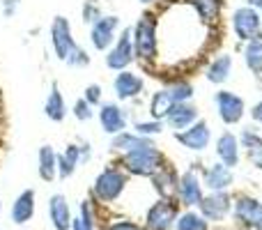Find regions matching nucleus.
<instances>
[{
	"label": "nucleus",
	"mask_w": 262,
	"mask_h": 230,
	"mask_svg": "<svg viewBox=\"0 0 262 230\" xmlns=\"http://www.w3.org/2000/svg\"><path fill=\"white\" fill-rule=\"evenodd\" d=\"M134 39V53L140 60H154L157 58V18L154 14H143L138 23L131 30Z\"/></svg>",
	"instance_id": "obj_1"
},
{
	"label": "nucleus",
	"mask_w": 262,
	"mask_h": 230,
	"mask_svg": "<svg viewBox=\"0 0 262 230\" xmlns=\"http://www.w3.org/2000/svg\"><path fill=\"white\" fill-rule=\"evenodd\" d=\"M122 166L134 175H154L163 168V154L157 150V145H147V148L134 150L122 157Z\"/></svg>",
	"instance_id": "obj_2"
},
{
	"label": "nucleus",
	"mask_w": 262,
	"mask_h": 230,
	"mask_svg": "<svg viewBox=\"0 0 262 230\" xmlns=\"http://www.w3.org/2000/svg\"><path fill=\"white\" fill-rule=\"evenodd\" d=\"M124 186H127V175L122 171H118V168H106L95 180L92 191H95V196L101 203H113L115 198H120Z\"/></svg>",
	"instance_id": "obj_3"
},
{
	"label": "nucleus",
	"mask_w": 262,
	"mask_h": 230,
	"mask_svg": "<svg viewBox=\"0 0 262 230\" xmlns=\"http://www.w3.org/2000/svg\"><path fill=\"white\" fill-rule=\"evenodd\" d=\"M51 41H53L55 55H58L60 60H64V62H67L74 51L78 49L72 37V26H69V21L64 16H55L53 23H51Z\"/></svg>",
	"instance_id": "obj_4"
},
{
	"label": "nucleus",
	"mask_w": 262,
	"mask_h": 230,
	"mask_svg": "<svg viewBox=\"0 0 262 230\" xmlns=\"http://www.w3.org/2000/svg\"><path fill=\"white\" fill-rule=\"evenodd\" d=\"M260 28H262V18H260L258 9H253V7L235 9V14H232V30H235L237 39L251 41L253 37L260 35Z\"/></svg>",
	"instance_id": "obj_5"
},
{
	"label": "nucleus",
	"mask_w": 262,
	"mask_h": 230,
	"mask_svg": "<svg viewBox=\"0 0 262 230\" xmlns=\"http://www.w3.org/2000/svg\"><path fill=\"white\" fill-rule=\"evenodd\" d=\"M177 221V205L168 198H161L147 210L145 228L147 230H170Z\"/></svg>",
	"instance_id": "obj_6"
},
{
	"label": "nucleus",
	"mask_w": 262,
	"mask_h": 230,
	"mask_svg": "<svg viewBox=\"0 0 262 230\" xmlns=\"http://www.w3.org/2000/svg\"><path fill=\"white\" fill-rule=\"evenodd\" d=\"M134 39H131V30H124L118 37V44L108 51L106 55V65L115 72H124V67H129L131 60H134Z\"/></svg>",
	"instance_id": "obj_7"
},
{
	"label": "nucleus",
	"mask_w": 262,
	"mask_h": 230,
	"mask_svg": "<svg viewBox=\"0 0 262 230\" xmlns=\"http://www.w3.org/2000/svg\"><path fill=\"white\" fill-rule=\"evenodd\" d=\"M216 109L226 124H237L242 120V115H244V99L237 97L235 92L221 90L216 92Z\"/></svg>",
	"instance_id": "obj_8"
},
{
	"label": "nucleus",
	"mask_w": 262,
	"mask_h": 230,
	"mask_svg": "<svg viewBox=\"0 0 262 230\" xmlns=\"http://www.w3.org/2000/svg\"><path fill=\"white\" fill-rule=\"evenodd\" d=\"M120 18L118 16H101L99 21L92 23L90 39L97 51H106L115 39V28H118Z\"/></svg>",
	"instance_id": "obj_9"
},
{
	"label": "nucleus",
	"mask_w": 262,
	"mask_h": 230,
	"mask_svg": "<svg viewBox=\"0 0 262 230\" xmlns=\"http://www.w3.org/2000/svg\"><path fill=\"white\" fill-rule=\"evenodd\" d=\"M177 196L184 205L193 207V205L203 203V182L193 171H186L177 182Z\"/></svg>",
	"instance_id": "obj_10"
},
{
	"label": "nucleus",
	"mask_w": 262,
	"mask_h": 230,
	"mask_svg": "<svg viewBox=\"0 0 262 230\" xmlns=\"http://www.w3.org/2000/svg\"><path fill=\"white\" fill-rule=\"evenodd\" d=\"M175 138L180 140L184 148L200 152V150H205L209 145V127H207V122L205 120H198V122H193L189 129L177 131Z\"/></svg>",
	"instance_id": "obj_11"
},
{
	"label": "nucleus",
	"mask_w": 262,
	"mask_h": 230,
	"mask_svg": "<svg viewBox=\"0 0 262 230\" xmlns=\"http://www.w3.org/2000/svg\"><path fill=\"white\" fill-rule=\"evenodd\" d=\"M230 198L226 196V191H212L209 196H203V203H200V212L205 219L209 221H221L228 212H230Z\"/></svg>",
	"instance_id": "obj_12"
},
{
	"label": "nucleus",
	"mask_w": 262,
	"mask_h": 230,
	"mask_svg": "<svg viewBox=\"0 0 262 230\" xmlns=\"http://www.w3.org/2000/svg\"><path fill=\"white\" fill-rule=\"evenodd\" d=\"M235 217L246 226L262 230V203L249 196H242L235 203Z\"/></svg>",
	"instance_id": "obj_13"
},
{
	"label": "nucleus",
	"mask_w": 262,
	"mask_h": 230,
	"mask_svg": "<svg viewBox=\"0 0 262 230\" xmlns=\"http://www.w3.org/2000/svg\"><path fill=\"white\" fill-rule=\"evenodd\" d=\"M99 122L106 134L118 136V134H122L124 127H127V115H124V111L120 109L118 104H104L99 109Z\"/></svg>",
	"instance_id": "obj_14"
},
{
	"label": "nucleus",
	"mask_w": 262,
	"mask_h": 230,
	"mask_svg": "<svg viewBox=\"0 0 262 230\" xmlns=\"http://www.w3.org/2000/svg\"><path fill=\"white\" fill-rule=\"evenodd\" d=\"M216 154L223 166L235 168L239 163V138L235 134H230V131L221 134L216 140Z\"/></svg>",
	"instance_id": "obj_15"
},
{
	"label": "nucleus",
	"mask_w": 262,
	"mask_h": 230,
	"mask_svg": "<svg viewBox=\"0 0 262 230\" xmlns=\"http://www.w3.org/2000/svg\"><path fill=\"white\" fill-rule=\"evenodd\" d=\"M49 217L55 230H72V212H69L67 198L62 194L51 196L49 200Z\"/></svg>",
	"instance_id": "obj_16"
},
{
	"label": "nucleus",
	"mask_w": 262,
	"mask_h": 230,
	"mask_svg": "<svg viewBox=\"0 0 262 230\" xmlns=\"http://www.w3.org/2000/svg\"><path fill=\"white\" fill-rule=\"evenodd\" d=\"M32 217H35V191L26 189L18 194V198L14 200V205H12V221L16 223V226H23V223H28Z\"/></svg>",
	"instance_id": "obj_17"
},
{
	"label": "nucleus",
	"mask_w": 262,
	"mask_h": 230,
	"mask_svg": "<svg viewBox=\"0 0 262 230\" xmlns=\"http://www.w3.org/2000/svg\"><path fill=\"white\" fill-rule=\"evenodd\" d=\"M113 88H115V95H118L120 99H131V97L143 92V78H140L138 74L124 69V72H120L118 76H115Z\"/></svg>",
	"instance_id": "obj_18"
},
{
	"label": "nucleus",
	"mask_w": 262,
	"mask_h": 230,
	"mask_svg": "<svg viewBox=\"0 0 262 230\" xmlns=\"http://www.w3.org/2000/svg\"><path fill=\"white\" fill-rule=\"evenodd\" d=\"M230 184H232V168L223 166V163H214L205 173V186H209L212 191H226Z\"/></svg>",
	"instance_id": "obj_19"
},
{
	"label": "nucleus",
	"mask_w": 262,
	"mask_h": 230,
	"mask_svg": "<svg viewBox=\"0 0 262 230\" xmlns=\"http://www.w3.org/2000/svg\"><path fill=\"white\" fill-rule=\"evenodd\" d=\"M195 120H198V111H195L193 106H189V104H175L170 109V113L166 115V122L177 131L191 127Z\"/></svg>",
	"instance_id": "obj_20"
},
{
	"label": "nucleus",
	"mask_w": 262,
	"mask_h": 230,
	"mask_svg": "<svg viewBox=\"0 0 262 230\" xmlns=\"http://www.w3.org/2000/svg\"><path fill=\"white\" fill-rule=\"evenodd\" d=\"M44 113L49 120H53V122H62L64 120V115H67V104H64V97H62V92H60V88L55 86H51V92H49V99H46V104H44Z\"/></svg>",
	"instance_id": "obj_21"
},
{
	"label": "nucleus",
	"mask_w": 262,
	"mask_h": 230,
	"mask_svg": "<svg viewBox=\"0 0 262 230\" xmlns=\"http://www.w3.org/2000/svg\"><path fill=\"white\" fill-rule=\"evenodd\" d=\"M78 161H81V148H78V145H67V150L58 157V175L62 177V180L72 177Z\"/></svg>",
	"instance_id": "obj_22"
},
{
	"label": "nucleus",
	"mask_w": 262,
	"mask_h": 230,
	"mask_svg": "<svg viewBox=\"0 0 262 230\" xmlns=\"http://www.w3.org/2000/svg\"><path fill=\"white\" fill-rule=\"evenodd\" d=\"M55 175H58V157L51 145H44L39 148V177L46 182H53Z\"/></svg>",
	"instance_id": "obj_23"
},
{
	"label": "nucleus",
	"mask_w": 262,
	"mask_h": 230,
	"mask_svg": "<svg viewBox=\"0 0 262 230\" xmlns=\"http://www.w3.org/2000/svg\"><path fill=\"white\" fill-rule=\"evenodd\" d=\"M113 145L115 150H120V152H134V150H140V148H147V145H154L149 138H145V136H138V134H127V131H122V134H118L113 138Z\"/></svg>",
	"instance_id": "obj_24"
},
{
	"label": "nucleus",
	"mask_w": 262,
	"mask_h": 230,
	"mask_svg": "<svg viewBox=\"0 0 262 230\" xmlns=\"http://www.w3.org/2000/svg\"><path fill=\"white\" fill-rule=\"evenodd\" d=\"M230 69H232V58L230 55H216V58L212 60V65H209L207 69V81L212 83H226L228 76H230Z\"/></svg>",
	"instance_id": "obj_25"
},
{
	"label": "nucleus",
	"mask_w": 262,
	"mask_h": 230,
	"mask_svg": "<svg viewBox=\"0 0 262 230\" xmlns=\"http://www.w3.org/2000/svg\"><path fill=\"white\" fill-rule=\"evenodd\" d=\"M154 186H157V191L163 196V198H168L170 200V196L172 194H177V177H175V173L172 171H168V168H161L159 173H154Z\"/></svg>",
	"instance_id": "obj_26"
},
{
	"label": "nucleus",
	"mask_w": 262,
	"mask_h": 230,
	"mask_svg": "<svg viewBox=\"0 0 262 230\" xmlns=\"http://www.w3.org/2000/svg\"><path fill=\"white\" fill-rule=\"evenodd\" d=\"M239 145H244V148L249 150L251 161L258 168H262V136L251 129H244V134H242V138H239Z\"/></svg>",
	"instance_id": "obj_27"
},
{
	"label": "nucleus",
	"mask_w": 262,
	"mask_h": 230,
	"mask_svg": "<svg viewBox=\"0 0 262 230\" xmlns=\"http://www.w3.org/2000/svg\"><path fill=\"white\" fill-rule=\"evenodd\" d=\"M244 60H246V67H249L251 72L262 74V35L253 37V39L246 44Z\"/></svg>",
	"instance_id": "obj_28"
},
{
	"label": "nucleus",
	"mask_w": 262,
	"mask_h": 230,
	"mask_svg": "<svg viewBox=\"0 0 262 230\" xmlns=\"http://www.w3.org/2000/svg\"><path fill=\"white\" fill-rule=\"evenodd\" d=\"M189 3L195 7L198 16L203 18L205 23L216 21L219 14H221V7H223V0H189Z\"/></svg>",
	"instance_id": "obj_29"
},
{
	"label": "nucleus",
	"mask_w": 262,
	"mask_h": 230,
	"mask_svg": "<svg viewBox=\"0 0 262 230\" xmlns=\"http://www.w3.org/2000/svg\"><path fill=\"white\" fill-rule=\"evenodd\" d=\"M172 99H170V92L168 90H159V92H154V97H152V104H149V113H152L154 120H163L168 113H170V109H172Z\"/></svg>",
	"instance_id": "obj_30"
},
{
	"label": "nucleus",
	"mask_w": 262,
	"mask_h": 230,
	"mask_svg": "<svg viewBox=\"0 0 262 230\" xmlns=\"http://www.w3.org/2000/svg\"><path fill=\"white\" fill-rule=\"evenodd\" d=\"M72 230H97L95 226V212H92L90 200L81 203V212L76 219H72Z\"/></svg>",
	"instance_id": "obj_31"
},
{
	"label": "nucleus",
	"mask_w": 262,
	"mask_h": 230,
	"mask_svg": "<svg viewBox=\"0 0 262 230\" xmlns=\"http://www.w3.org/2000/svg\"><path fill=\"white\" fill-rule=\"evenodd\" d=\"M175 228L177 230H207V219L195 212H184L177 217Z\"/></svg>",
	"instance_id": "obj_32"
},
{
	"label": "nucleus",
	"mask_w": 262,
	"mask_h": 230,
	"mask_svg": "<svg viewBox=\"0 0 262 230\" xmlns=\"http://www.w3.org/2000/svg\"><path fill=\"white\" fill-rule=\"evenodd\" d=\"M168 92H170L172 104H186V101L193 97V88H191V83H186V81H177Z\"/></svg>",
	"instance_id": "obj_33"
},
{
	"label": "nucleus",
	"mask_w": 262,
	"mask_h": 230,
	"mask_svg": "<svg viewBox=\"0 0 262 230\" xmlns=\"http://www.w3.org/2000/svg\"><path fill=\"white\" fill-rule=\"evenodd\" d=\"M163 129V122L161 120H152V122H136V134L138 136H152V134H159Z\"/></svg>",
	"instance_id": "obj_34"
},
{
	"label": "nucleus",
	"mask_w": 262,
	"mask_h": 230,
	"mask_svg": "<svg viewBox=\"0 0 262 230\" xmlns=\"http://www.w3.org/2000/svg\"><path fill=\"white\" fill-rule=\"evenodd\" d=\"M101 18V9L97 0H85V7H83V21L85 23H95Z\"/></svg>",
	"instance_id": "obj_35"
},
{
	"label": "nucleus",
	"mask_w": 262,
	"mask_h": 230,
	"mask_svg": "<svg viewBox=\"0 0 262 230\" xmlns=\"http://www.w3.org/2000/svg\"><path fill=\"white\" fill-rule=\"evenodd\" d=\"M74 117H76V120H90L92 117V106L88 104L85 99H78L76 104H74Z\"/></svg>",
	"instance_id": "obj_36"
},
{
	"label": "nucleus",
	"mask_w": 262,
	"mask_h": 230,
	"mask_svg": "<svg viewBox=\"0 0 262 230\" xmlns=\"http://www.w3.org/2000/svg\"><path fill=\"white\" fill-rule=\"evenodd\" d=\"M67 62L72 65V67H85V65L90 62V58H88V53H85L83 49H76V51L72 53V58L67 60Z\"/></svg>",
	"instance_id": "obj_37"
},
{
	"label": "nucleus",
	"mask_w": 262,
	"mask_h": 230,
	"mask_svg": "<svg viewBox=\"0 0 262 230\" xmlns=\"http://www.w3.org/2000/svg\"><path fill=\"white\" fill-rule=\"evenodd\" d=\"M83 99H85L90 106L99 104V99H101V88H99V86H88V88H85V97H83Z\"/></svg>",
	"instance_id": "obj_38"
},
{
	"label": "nucleus",
	"mask_w": 262,
	"mask_h": 230,
	"mask_svg": "<svg viewBox=\"0 0 262 230\" xmlns=\"http://www.w3.org/2000/svg\"><path fill=\"white\" fill-rule=\"evenodd\" d=\"M108 230H147V228H143V226H138V223H134V221H115V223H111Z\"/></svg>",
	"instance_id": "obj_39"
},
{
	"label": "nucleus",
	"mask_w": 262,
	"mask_h": 230,
	"mask_svg": "<svg viewBox=\"0 0 262 230\" xmlns=\"http://www.w3.org/2000/svg\"><path fill=\"white\" fill-rule=\"evenodd\" d=\"M18 7V0H3V14L5 16H14Z\"/></svg>",
	"instance_id": "obj_40"
},
{
	"label": "nucleus",
	"mask_w": 262,
	"mask_h": 230,
	"mask_svg": "<svg viewBox=\"0 0 262 230\" xmlns=\"http://www.w3.org/2000/svg\"><path fill=\"white\" fill-rule=\"evenodd\" d=\"M251 115H253V120H255V122H260V124H262V101H258V104L253 106Z\"/></svg>",
	"instance_id": "obj_41"
},
{
	"label": "nucleus",
	"mask_w": 262,
	"mask_h": 230,
	"mask_svg": "<svg viewBox=\"0 0 262 230\" xmlns=\"http://www.w3.org/2000/svg\"><path fill=\"white\" fill-rule=\"evenodd\" d=\"M249 7H253V9H262V0H249Z\"/></svg>",
	"instance_id": "obj_42"
},
{
	"label": "nucleus",
	"mask_w": 262,
	"mask_h": 230,
	"mask_svg": "<svg viewBox=\"0 0 262 230\" xmlns=\"http://www.w3.org/2000/svg\"><path fill=\"white\" fill-rule=\"evenodd\" d=\"M140 3H143V5H147V3H154V0H140Z\"/></svg>",
	"instance_id": "obj_43"
},
{
	"label": "nucleus",
	"mask_w": 262,
	"mask_h": 230,
	"mask_svg": "<svg viewBox=\"0 0 262 230\" xmlns=\"http://www.w3.org/2000/svg\"><path fill=\"white\" fill-rule=\"evenodd\" d=\"M0 212H3V205H0Z\"/></svg>",
	"instance_id": "obj_44"
}]
</instances>
